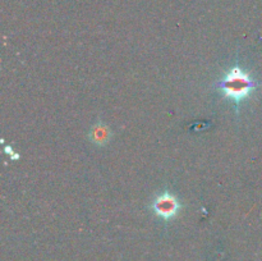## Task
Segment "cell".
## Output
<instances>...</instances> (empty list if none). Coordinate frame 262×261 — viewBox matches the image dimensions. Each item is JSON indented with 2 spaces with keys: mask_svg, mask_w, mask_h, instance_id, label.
I'll use <instances>...</instances> for the list:
<instances>
[{
  "mask_svg": "<svg viewBox=\"0 0 262 261\" xmlns=\"http://www.w3.org/2000/svg\"><path fill=\"white\" fill-rule=\"evenodd\" d=\"M216 87L227 99H229L234 104H239L251 96L253 90L257 87V83L253 81L252 77L247 72L235 66L229 69L223 79L217 82Z\"/></svg>",
  "mask_w": 262,
  "mask_h": 261,
  "instance_id": "obj_1",
  "label": "cell"
},
{
  "mask_svg": "<svg viewBox=\"0 0 262 261\" xmlns=\"http://www.w3.org/2000/svg\"><path fill=\"white\" fill-rule=\"evenodd\" d=\"M181 209V202L178 201V199L174 194L169 193V192H164V193L159 194L152 204L154 212L164 220L173 219Z\"/></svg>",
  "mask_w": 262,
  "mask_h": 261,
  "instance_id": "obj_2",
  "label": "cell"
},
{
  "mask_svg": "<svg viewBox=\"0 0 262 261\" xmlns=\"http://www.w3.org/2000/svg\"><path fill=\"white\" fill-rule=\"evenodd\" d=\"M110 132L104 124H97L95 125L94 129L91 132V138L95 143H99V145H104L109 140Z\"/></svg>",
  "mask_w": 262,
  "mask_h": 261,
  "instance_id": "obj_3",
  "label": "cell"
}]
</instances>
